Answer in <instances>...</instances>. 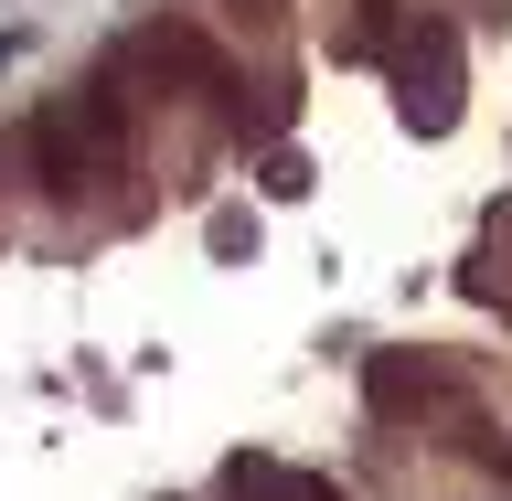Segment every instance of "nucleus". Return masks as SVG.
Masks as SVG:
<instances>
[{"mask_svg":"<svg viewBox=\"0 0 512 501\" xmlns=\"http://www.w3.org/2000/svg\"><path fill=\"white\" fill-rule=\"evenodd\" d=\"M22 150H32V182L54 192V203H75V192L96 182V150H86V128L64 118V107H43V118L22 128Z\"/></svg>","mask_w":512,"mask_h":501,"instance_id":"f03ea898","label":"nucleus"},{"mask_svg":"<svg viewBox=\"0 0 512 501\" xmlns=\"http://www.w3.org/2000/svg\"><path fill=\"white\" fill-rule=\"evenodd\" d=\"M214 256H256V224L246 214H214Z\"/></svg>","mask_w":512,"mask_h":501,"instance_id":"0eeeda50","label":"nucleus"},{"mask_svg":"<svg viewBox=\"0 0 512 501\" xmlns=\"http://www.w3.org/2000/svg\"><path fill=\"white\" fill-rule=\"evenodd\" d=\"M224 11H246V22H288V0H224Z\"/></svg>","mask_w":512,"mask_h":501,"instance_id":"6e6552de","label":"nucleus"},{"mask_svg":"<svg viewBox=\"0 0 512 501\" xmlns=\"http://www.w3.org/2000/svg\"><path fill=\"white\" fill-rule=\"evenodd\" d=\"M224 491L235 501H342L331 480H299V470H278V459H224Z\"/></svg>","mask_w":512,"mask_h":501,"instance_id":"39448f33","label":"nucleus"},{"mask_svg":"<svg viewBox=\"0 0 512 501\" xmlns=\"http://www.w3.org/2000/svg\"><path fill=\"white\" fill-rule=\"evenodd\" d=\"M267 192H278V203H299V192H310V160H299V150H267Z\"/></svg>","mask_w":512,"mask_h":501,"instance_id":"423d86ee","label":"nucleus"},{"mask_svg":"<svg viewBox=\"0 0 512 501\" xmlns=\"http://www.w3.org/2000/svg\"><path fill=\"white\" fill-rule=\"evenodd\" d=\"M75 128H86V150H96V160H128V150H139V107H128L118 75H96V86L75 96Z\"/></svg>","mask_w":512,"mask_h":501,"instance_id":"20e7f679","label":"nucleus"},{"mask_svg":"<svg viewBox=\"0 0 512 501\" xmlns=\"http://www.w3.org/2000/svg\"><path fill=\"white\" fill-rule=\"evenodd\" d=\"M395 86H406V128L416 139H448L459 128V96H470V64H459V32L427 11L406 43V64H395Z\"/></svg>","mask_w":512,"mask_h":501,"instance_id":"f257e3e1","label":"nucleus"},{"mask_svg":"<svg viewBox=\"0 0 512 501\" xmlns=\"http://www.w3.org/2000/svg\"><path fill=\"white\" fill-rule=\"evenodd\" d=\"M363 395H374V416H416V406H459V384H448L438 363H406V352H374V363H363Z\"/></svg>","mask_w":512,"mask_h":501,"instance_id":"7ed1b4c3","label":"nucleus"}]
</instances>
